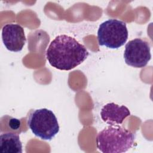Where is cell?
I'll return each instance as SVG.
<instances>
[{
	"mask_svg": "<svg viewBox=\"0 0 153 153\" xmlns=\"http://www.w3.org/2000/svg\"><path fill=\"white\" fill-rule=\"evenodd\" d=\"M88 54L84 45L66 35L57 36L46 51V57L50 65L62 71H69L79 65Z\"/></svg>",
	"mask_w": 153,
	"mask_h": 153,
	"instance_id": "1",
	"label": "cell"
},
{
	"mask_svg": "<svg viewBox=\"0 0 153 153\" xmlns=\"http://www.w3.org/2000/svg\"><path fill=\"white\" fill-rule=\"evenodd\" d=\"M134 139L133 131L118 125H109L97 134L96 145L103 153H122L133 146Z\"/></svg>",
	"mask_w": 153,
	"mask_h": 153,
	"instance_id": "2",
	"label": "cell"
},
{
	"mask_svg": "<svg viewBox=\"0 0 153 153\" xmlns=\"http://www.w3.org/2000/svg\"><path fill=\"white\" fill-rule=\"evenodd\" d=\"M27 124L32 133L42 140H51L59 131L54 114L50 109H32L27 115Z\"/></svg>",
	"mask_w": 153,
	"mask_h": 153,
	"instance_id": "3",
	"label": "cell"
},
{
	"mask_svg": "<svg viewBox=\"0 0 153 153\" xmlns=\"http://www.w3.org/2000/svg\"><path fill=\"white\" fill-rule=\"evenodd\" d=\"M126 23L121 20L111 19L102 23L97 31L99 44L110 48H118L128 39Z\"/></svg>",
	"mask_w": 153,
	"mask_h": 153,
	"instance_id": "4",
	"label": "cell"
},
{
	"mask_svg": "<svg viewBox=\"0 0 153 153\" xmlns=\"http://www.w3.org/2000/svg\"><path fill=\"white\" fill-rule=\"evenodd\" d=\"M124 58L127 65L134 68L145 67L151 60V45L141 38H135L126 44Z\"/></svg>",
	"mask_w": 153,
	"mask_h": 153,
	"instance_id": "5",
	"label": "cell"
},
{
	"mask_svg": "<svg viewBox=\"0 0 153 153\" xmlns=\"http://www.w3.org/2000/svg\"><path fill=\"white\" fill-rule=\"evenodd\" d=\"M2 39L5 47L13 52L20 51L26 41L23 28L18 24H7L2 29Z\"/></svg>",
	"mask_w": 153,
	"mask_h": 153,
	"instance_id": "6",
	"label": "cell"
},
{
	"mask_svg": "<svg viewBox=\"0 0 153 153\" xmlns=\"http://www.w3.org/2000/svg\"><path fill=\"white\" fill-rule=\"evenodd\" d=\"M130 115L129 109L125 106L109 103L103 106L100 111L102 120L111 126L121 124L124 119Z\"/></svg>",
	"mask_w": 153,
	"mask_h": 153,
	"instance_id": "7",
	"label": "cell"
},
{
	"mask_svg": "<svg viewBox=\"0 0 153 153\" xmlns=\"http://www.w3.org/2000/svg\"><path fill=\"white\" fill-rule=\"evenodd\" d=\"M0 149L3 153H22V143L19 134L13 132L1 134Z\"/></svg>",
	"mask_w": 153,
	"mask_h": 153,
	"instance_id": "8",
	"label": "cell"
},
{
	"mask_svg": "<svg viewBox=\"0 0 153 153\" xmlns=\"http://www.w3.org/2000/svg\"><path fill=\"white\" fill-rule=\"evenodd\" d=\"M20 125V121L16 118H13L10 121V126L13 129H17L19 127Z\"/></svg>",
	"mask_w": 153,
	"mask_h": 153,
	"instance_id": "9",
	"label": "cell"
}]
</instances>
